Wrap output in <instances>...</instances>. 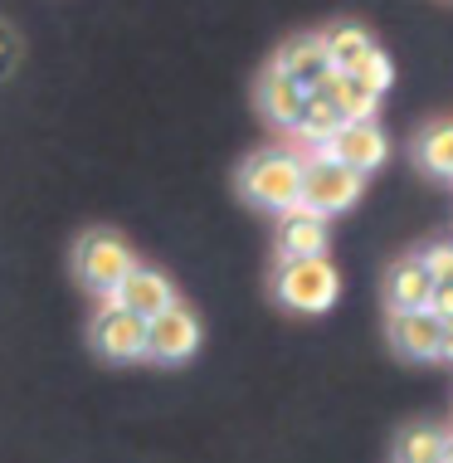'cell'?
<instances>
[{
    "mask_svg": "<svg viewBox=\"0 0 453 463\" xmlns=\"http://www.w3.org/2000/svg\"><path fill=\"white\" fill-rule=\"evenodd\" d=\"M273 293L288 312H332L336 298H342V273L326 254H312V259H278V273H273Z\"/></svg>",
    "mask_w": 453,
    "mask_h": 463,
    "instance_id": "1",
    "label": "cell"
},
{
    "mask_svg": "<svg viewBox=\"0 0 453 463\" xmlns=\"http://www.w3.org/2000/svg\"><path fill=\"white\" fill-rule=\"evenodd\" d=\"M361 195H366V176H361V171H351L332 156H317V152L302 161V191H297L302 210L332 220V215H342V210L356 205Z\"/></svg>",
    "mask_w": 453,
    "mask_h": 463,
    "instance_id": "2",
    "label": "cell"
},
{
    "mask_svg": "<svg viewBox=\"0 0 453 463\" xmlns=\"http://www.w3.org/2000/svg\"><path fill=\"white\" fill-rule=\"evenodd\" d=\"M239 191H244V200H254L259 210L283 215V210L297 205L302 156H293V152H259V156H249V166L239 171Z\"/></svg>",
    "mask_w": 453,
    "mask_h": 463,
    "instance_id": "3",
    "label": "cell"
},
{
    "mask_svg": "<svg viewBox=\"0 0 453 463\" xmlns=\"http://www.w3.org/2000/svg\"><path fill=\"white\" fill-rule=\"evenodd\" d=\"M132 264H137L132 244L122 240V234H112V230H93V234H83V240L73 244V273H79V283L98 298H108L112 288L127 279Z\"/></svg>",
    "mask_w": 453,
    "mask_h": 463,
    "instance_id": "4",
    "label": "cell"
},
{
    "mask_svg": "<svg viewBox=\"0 0 453 463\" xmlns=\"http://www.w3.org/2000/svg\"><path fill=\"white\" fill-rule=\"evenodd\" d=\"M200 352V317L185 303H171L166 312L146 317V361H161V366H181Z\"/></svg>",
    "mask_w": 453,
    "mask_h": 463,
    "instance_id": "5",
    "label": "cell"
},
{
    "mask_svg": "<svg viewBox=\"0 0 453 463\" xmlns=\"http://www.w3.org/2000/svg\"><path fill=\"white\" fill-rule=\"evenodd\" d=\"M312 152L342 161V166L361 171V176H371V171H381V166H385V156H390V137L381 132V122H342V128L326 137L322 146H312Z\"/></svg>",
    "mask_w": 453,
    "mask_h": 463,
    "instance_id": "6",
    "label": "cell"
},
{
    "mask_svg": "<svg viewBox=\"0 0 453 463\" xmlns=\"http://www.w3.org/2000/svg\"><path fill=\"white\" fill-rule=\"evenodd\" d=\"M108 303L146 322V317H156V312H166V307L175 303V288H171V279H166V273L132 264V273H127V279H122V283L108 293Z\"/></svg>",
    "mask_w": 453,
    "mask_h": 463,
    "instance_id": "7",
    "label": "cell"
},
{
    "mask_svg": "<svg viewBox=\"0 0 453 463\" xmlns=\"http://www.w3.org/2000/svg\"><path fill=\"white\" fill-rule=\"evenodd\" d=\"M93 346L108 361H137L146 352V322L132 317V312L103 303V312L93 317Z\"/></svg>",
    "mask_w": 453,
    "mask_h": 463,
    "instance_id": "8",
    "label": "cell"
},
{
    "mask_svg": "<svg viewBox=\"0 0 453 463\" xmlns=\"http://www.w3.org/2000/svg\"><path fill=\"white\" fill-rule=\"evenodd\" d=\"M390 346L410 361H439V336H444V322L434 317L429 307L420 312H395L390 307Z\"/></svg>",
    "mask_w": 453,
    "mask_h": 463,
    "instance_id": "9",
    "label": "cell"
},
{
    "mask_svg": "<svg viewBox=\"0 0 453 463\" xmlns=\"http://www.w3.org/2000/svg\"><path fill=\"white\" fill-rule=\"evenodd\" d=\"M326 244H332V230H326L322 215H312L302 205L278 215V259H312L326 254Z\"/></svg>",
    "mask_w": 453,
    "mask_h": 463,
    "instance_id": "10",
    "label": "cell"
},
{
    "mask_svg": "<svg viewBox=\"0 0 453 463\" xmlns=\"http://www.w3.org/2000/svg\"><path fill=\"white\" fill-rule=\"evenodd\" d=\"M273 69L288 73L293 83H302V89H317L322 73L332 69V59H326V44L322 34H302V40H288L278 49V59H273Z\"/></svg>",
    "mask_w": 453,
    "mask_h": 463,
    "instance_id": "11",
    "label": "cell"
},
{
    "mask_svg": "<svg viewBox=\"0 0 453 463\" xmlns=\"http://www.w3.org/2000/svg\"><path fill=\"white\" fill-rule=\"evenodd\" d=\"M307 93H322L346 122H375V103H381L371 89H361V83L351 79V73H342V69H326L322 83H317V89H307Z\"/></svg>",
    "mask_w": 453,
    "mask_h": 463,
    "instance_id": "12",
    "label": "cell"
},
{
    "mask_svg": "<svg viewBox=\"0 0 453 463\" xmlns=\"http://www.w3.org/2000/svg\"><path fill=\"white\" fill-rule=\"evenodd\" d=\"M429 293H434V279L424 273L420 254L400 259V264L385 273V303L395 307V312H420V307H429Z\"/></svg>",
    "mask_w": 453,
    "mask_h": 463,
    "instance_id": "13",
    "label": "cell"
},
{
    "mask_svg": "<svg viewBox=\"0 0 453 463\" xmlns=\"http://www.w3.org/2000/svg\"><path fill=\"white\" fill-rule=\"evenodd\" d=\"M302 103H307V89H302V83H293L288 73L269 69V73L259 79V108H263V118H269L273 128H288V132H293Z\"/></svg>",
    "mask_w": 453,
    "mask_h": 463,
    "instance_id": "14",
    "label": "cell"
},
{
    "mask_svg": "<svg viewBox=\"0 0 453 463\" xmlns=\"http://www.w3.org/2000/svg\"><path fill=\"white\" fill-rule=\"evenodd\" d=\"M414 156H420V166L429 171V176L453 181V122H434V128H424V137L414 142Z\"/></svg>",
    "mask_w": 453,
    "mask_h": 463,
    "instance_id": "15",
    "label": "cell"
},
{
    "mask_svg": "<svg viewBox=\"0 0 453 463\" xmlns=\"http://www.w3.org/2000/svg\"><path fill=\"white\" fill-rule=\"evenodd\" d=\"M342 112H336L332 103H326L322 93H307V103H302V112H297V122H293V132L302 137L307 146H322L326 137H332L336 128H342Z\"/></svg>",
    "mask_w": 453,
    "mask_h": 463,
    "instance_id": "16",
    "label": "cell"
},
{
    "mask_svg": "<svg viewBox=\"0 0 453 463\" xmlns=\"http://www.w3.org/2000/svg\"><path fill=\"white\" fill-rule=\"evenodd\" d=\"M444 444H448L444 430H434V424H414V430L400 434L395 463H444Z\"/></svg>",
    "mask_w": 453,
    "mask_h": 463,
    "instance_id": "17",
    "label": "cell"
},
{
    "mask_svg": "<svg viewBox=\"0 0 453 463\" xmlns=\"http://www.w3.org/2000/svg\"><path fill=\"white\" fill-rule=\"evenodd\" d=\"M322 44H326V59H332V69H351L375 40H371L366 30H361V24H336V30L322 34Z\"/></svg>",
    "mask_w": 453,
    "mask_h": 463,
    "instance_id": "18",
    "label": "cell"
},
{
    "mask_svg": "<svg viewBox=\"0 0 453 463\" xmlns=\"http://www.w3.org/2000/svg\"><path fill=\"white\" fill-rule=\"evenodd\" d=\"M342 73H351V79H356L361 89H371L375 98H385L390 83H395V64H390V54H385V49H375V44H371L351 69H342Z\"/></svg>",
    "mask_w": 453,
    "mask_h": 463,
    "instance_id": "19",
    "label": "cell"
},
{
    "mask_svg": "<svg viewBox=\"0 0 453 463\" xmlns=\"http://www.w3.org/2000/svg\"><path fill=\"white\" fill-rule=\"evenodd\" d=\"M420 264H424V273H429L434 283H453V244H434V249H424Z\"/></svg>",
    "mask_w": 453,
    "mask_h": 463,
    "instance_id": "20",
    "label": "cell"
},
{
    "mask_svg": "<svg viewBox=\"0 0 453 463\" xmlns=\"http://www.w3.org/2000/svg\"><path fill=\"white\" fill-rule=\"evenodd\" d=\"M15 59H20V40H15V30H10L5 20H0V79H5L10 69H15Z\"/></svg>",
    "mask_w": 453,
    "mask_h": 463,
    "instance_id": "21",
    "label": "cell"
},
{
    "mask_svg": "<svg viewBox=\"0 0 453 463\" xmlns=\"http://www.w3.org/2000/svg\"><path fill=\"white\" fill-rule=\"evenodd\" d=\"M429 312L439 322H453V283H434V293H429Z\"/></svg>",
    "mask_w": 453,
    "mask_h": 463,
    "instance_id": "22",
    "label": "cell"
},
{
    "mask_svg": "<svg viewBox=\"0 0 453 463\" xmlns=\"http://www.w3.org/2000/svg\"><path fill=\"white\" fill-rule=\"evenodd\" d=\"M439 361H453V322H444V336H439Z\"/></svg>",
    "mask_w": 453,
    "mask_h": 463,
    "instance_id": "23",
    "label": "cell"
},
{
    "mask_svg": "<svg viewBox=\"0 0 453 463\" xmlns=\"http://www.w3.org/2000/svg\"><path fill=\"white\" fill-rule=\"evenodd\" d=\"M444 463H453V434H448V444H444Z\"/></svg>",
    "mask_w": 453,
    "mask_h": 463,
    "instance_id": "24",
    "label": "cell"
}]
</instances>
